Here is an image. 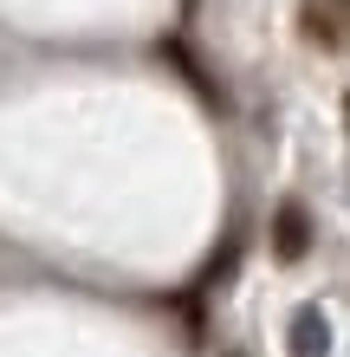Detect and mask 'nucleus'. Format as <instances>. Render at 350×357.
I'll use <instances>...</instances> for the list:
<instances>
[{
    "mask_svg": "<svg viewBox=\"0 0 350 357\" xmlns=\"http://www.w3.org/2000/svg\"><path fill=\"white\" fill-rule=\"evenodd\" d=\"M273 254L279 260H305L312 254V215H305V202H285L279 221H273Z\"/></svg>",
    "mask_w": 350,
    "mask_h": 357,
    "instance_id": "f257e3e1",
    "label": "nucleus"
},
{
    "mask_svg": "<svg viewBox=\"0 0 350 357\" xmlns=\"http://www.w3.org/2000/svg\"><path fill=\"white\" fill-rule=\"evenodd\" d=\"M305 33L324 52H344V0H305Z\"/></svg>",
    "mask_w": 350,
    "mask_h": 357,
    "instance_id": "7ed1b4c3",
    "label": "nucleus"
},
{
    "mask_svg": "<svg viewBox=\"0 0 350 357\" xmlns=\"http://www.w3.org/2000/svg\"><path fill=\"white\" fill-rule=\"evenodd\" d=\"M285 344H292V357H331V319H324L318 305H299Z\"/></svg>",
    "mask_w": 350,
    "mask_h": 357,
    "instance_id": "f03ea898",
    "label": "nucleus"
}]
</instances>
